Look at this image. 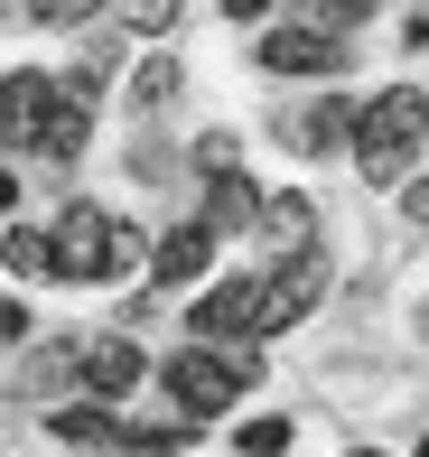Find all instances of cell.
Wrapping results in <instances>:
<instances>
[{
	"instance_id": "27",
	"label": "cell",
	"mask_w": 429,
	"mask_h": 457,
	"mask_svg": "<svg viewBox=\"0 0 429 457\" xmlns=\"http://www.w3.org/2000/svg\"><path fill=\"white\" fill-rule=\"evenodd\" d=\"M420 457H429V439H420Z\"/></svg>"
},
{
	"instance_id": "25",
	"label": "cell",
	"mask_w": 429,
	"mask_h": 457,
	"mask_svg": "<svg viewBox=\"0 0 429 457\" xmlns=\"http://www.w3.org/2000/svg\"><path fill=\"white\" fill-rule=\"evenodd\" d=\"M0 215H10V169H0Z\"/></svg>"
},
{
	"instance_id": "23",
	"label": "cell",
	"mask_w": 429,
	"mask_h": 457,
	"mask_svg": "<svg viewBox=\"0 0 429 457\" xmlns=\"http://www.w3.org/2000/svg\"><path fill=\"white\" fill-rule=\"evenodd\" d=\"M401 215H411V224H429V178H411V187H401Z\"/></svg>"
},
{
	"instance_id": "6",
	"label": "cell",
	"mask_w": 429,
	"mask_h": 457,
	"mask_svg": "<svg viewBox=\"0 0 429 457\" xmlns=\"http://www.w3.org/2000/svg\"><path fill=\"white\" fill-rule=\"evenodd\" d=\"M345 66V37H326V29H261V75H336Z\"/></svg>"
},
{
	"instance_id": "7",
	"label": "cell",
	"mask_w": 429,
	"mask_h": 457,
	"mask_svg": "<svg viewBox=\"0 0 429 457\" xmlns=\"http://www.w3.org/2000/svg\"><path fill=\"white\" fill-rule=\"evenodd\" d=\"M318 289H326V262H318V253L280 262V280H261V337H271V327H299V318L318 308Z\"/></svg>"
},
{
	"instance_id": "2",
	"label": "cell",
	"mask_w": 429,
	"mask_h": 457,
	"mask_svg": "<svg viewBox=\"0 0 429 457\" xmlns=\"http://www.w3.org/2000/svg\"><path fill=\"white\" fill-rule=\"evenodd\" d=\"M420 131H429V103L411 85H392V94H374L355 112V159H364V178H401L420 159Z\"/></svg>"
},
{
	"instance_id": "5",
	"label": "cell",
	"mask_w": 429,
	"mask_h": 457,
	"mask_svg": "<svg viewBox=\"0 0 429 457\" xmlns=\"http://www.w3.org/2000/svg\"><path fill=\"white\" fill-rule=\"evenodd\" d=\"M261 337V280H215L196 299V345H252Z\"/></svg>"
},
{
	"instance_id": "11",
	"label": "cell",
	"mask_w": 429,
	"mask_h": 457,
	"mask_svg": "<svg viewBox=\"0 0 429 457\" xmlns=\"http://www.w3.org/2000/svg\"><path fill=\"white\" fill-rule=\"evenodd\" d=\"M252 224H261V243H271L280 262H299V253H309V234H318V205H309V196H271Z\"/></svg>"
},
{
	"instance_id": "4",
	"label": "cell",
	"mask_w": 429,
	"mask_h": 457,
	"mask_svg": "<svg viewBox=\"0 0 429 457\" xmlns=\"http://www.w3.org/2000/svg\"><path fill=\"white\" fill-rule=\"evenodd\" d=\"M85 131H94V75H56V94H47V112H37L29 150L47 159V169H66V159L85 150Z\"/></svg>"
},
{
	"instance_id": "12",
	"label": "cell",
	"mask_w": 429,
	"mask_h": 457,
	"mask_svg": "<svg viewBox=\"0 0 429 457\" xmlns=\"http://www.w3.org/2000/svg\"><path fill=\"white\" fill-rule=\"evenodd\" d=\"M252 215H261V196H252V187H243L234 169H224V178L206 187V215H196V224H206V234H243Z\"/></svg>"
},
{
	"instance_id": "1",
	"label": "cell",
	"mask_w": 429,
	"mask_h": 457,
	"mask_svg": "<svg viewBox=\"0 0 429 457\" xmlns=\"http://www.w3.org/2000/svg\"><path fill=\"white\" fill-rule=\"evenodd\" d=\"M47 253H56V280H112V271L140 262V234L112 224L103 205H66V215L47 224Z\"/></svg>"
},
{
	"instance_id": "13",
	"label": "cell",
	"mask_w": 429,
	"mask_h": 457,
	"mask_svg": "<svg viewBox=\"0 0 429 457\" xmlns=\"http://www.w3.org/2000/svg\"><path fill=\"white\" fill-rule=\"evenodd\" d=\"M0 262H10L19 280H56V253H47L37 224H10V234H0Z\"/></svg>"
},
{
	"instance_id": "17",
	"label": "cell",
	"mask_w": 429,
	"mask_h": 457,
	"mask_svg": "<svg viewBox=\"0 0 429 457\" xmlns=\"http://www.w3.org/2000/svg\"><path fill=\"white\" fill-rule=\"evenodd\" d=\"M234 448H243V457H280V448H290V420H280V411H271V420H243Z\"/></svg>"
},
{
	"instance_id": "16",
	"label": "cell",
	"mask_w": 429,
	"mask_h": 457,
	"mask_svg": "<svg viewBox=\"0 0 429 457\" xmlns=\"http://www.w3.org/2000/svg\"><path fill=\"white\" fill-rule=\"evenodd\" d=\"M121 10V29H140V37H169L177 29V0H112Z\"/></svg>"
},
{
	"instance_id": "18",
	"label": "cell",
	"mask_w": 429,
	"mask_h": 457,
	"mask_svg": "<svg viewBox=\"0 0 429 457\" xmlns=\"http://www.w3.org/2000/svg\"><path fill=\"white\" fill-rule=\"evenodd\" d=\"M169 94H177V66H169V56H150V66L131 75V103H150V112H159Z\"/></svg>"
},
{
	"instance_id": "15",
	"label": "cell",
	"mask_w": 429,
	"mask_h": 457,
	"mask_svg": "<svg viewBox=\"0 0 429 457\" xmlns=\"http://www.w3.org/2000/svg\"><path fill=\"white\" fill-rule=\"evenodd\" d=\"M299 140H309V150H336V140H355V112H345V103H318V112L299 121Z\"/></svg>"
},
{
	"instance_id": "9",
	"label": "cell",
	"mask_w": 429,
	"mask_h": 457,
	"mask_svg": "<svg viewBox=\"0 0 429 457\" xmlns=\"http://www.w3.org/2000/svg\"><path fill=\"white\" fill-rule=\"evenodd\" d=\"M47 94H56V75H0V150H29L37 140Z\"/></svg>"
},
{
	"instance_id": "26",
	"label": "cell",
	"mask_w": 429,
	"mask_h": 457,
	"mask_svg": "<svg viewBox=\"0 0 429 457\" xmlns=\"http://www.w3.org/2000/svg\"><path fill=\"white\" fill-rule=\"evenodd\" d=\"M355 457H374V448H355Z\"/></svg>"
},
{
	"instance_id": "22",
	"label": "cell",
	"mask_w": 429,
	"mask_h": 457,
	"mask_svg": "<svg viewBox=\"0 0 429 457\" xmlns=\"http://www.w3.org/2000/svg\"><path fill=\"white\" fill-rule=\"evenodd\" d=\"M121 457H177V429H121Z\"/></svg>"
},
{
	"instance_id": "21",
	"label": "cell",
	"mask_w": 429,
	"mask_h": 457,
	"mask_svg": "<svg viewBox=\"0 0 429 457\" xmlns=\"http://www.w3.org/2000/svg\"><path fill=\"white\" fill-rule=\"evenodd\" d=\"M47 29H75V19H94V10H112V0H29Z\"/></svg>"
},
{
	"instance_id": "10",
	"label": "cell",
	"mask_w": 429,
	"mask_h": 457,
	"mask_svg": "<svg viewBox=\"0 0 429 457\" xmlns=\"http://www.w3.org/2000/svg\"><path fill=\"white\" fill-rule=\"evenodd\" d=\"M206 262H215V234L187 215V224H177V234L150 253V280H159V289H187V280H206Z\"/></svg>"
},
{
	"instance_id": "3",
	"label": "cell",
	"mask_w": 429,
	"mask_h": 457,
	"mask_svg": "<svg viewBox=\"0 0 429 457\" xmlns=\"http://www.w3.org/2000/svg\"><path fill=\"white\" fill-rule=\"evenodd\" d=\"M169 392L187 420H224L252 392V355L243 345H187V355H169Z\"/></svg>"
},
{
	"instance_id": "20",
	"label": "cell",
	"mask_w": 429,
	"mask_h": 457,
	"mask_svg": "<svg viewBox=\"0 0 429 457\" xmlns=\"http://www.w3.org/2000/svg\"><path fill=\"white\" fill-rule=\"evenodd\" d=\"M66 373H75V345H47V355L29 364V392H56V383H66Z\"/></svg>"
},
{
	"instance_id": "24",
	"label": "cell",
	"mask_w": 429,
	"mask_h": 457,
	"mask_svg": "<svg viewBox=\"0 0 429 457\" xmlns=\"http://www.w3.org/2000/svg\"><path fill=\"white\" fill-rule=\"evenodd\" d=\"M261 10H271V0H224V19H261Z\"/></svg>"
},
{
	"instance_id": "8",
	"label": "cell",
	"mask_w": 429,
	"mask_h": 457,
	"mask_svg": "<svg viewBox=\"0 0 429 457\" xmlns=\"http://www.w3.org/2000/svg\"><path fill=\"white\" fill-rule=\"evenodd\" d=\"M140 373H150V364H140V345H131V337H94V345H75V383L103 392V402H121Z\"/></svg>"
},
{
	"instance_id": "19",
	"label": "cell",
	"mask_w": 429,
	"mask_h": 457,
	"mask_svg": "<svg viewBox=\"0 0 429 457\" xmlns=\"http://www.w3.org/2000/svg\"><path fill=\"white\" fill-rule=\"evenodd\" d=\"M299 10H318V29H326V37H345L355 19H374V0H299Z\"/></svg>"
},
{
	"instance_id": "14",
	"label": "cell",
	"mask_w": 429,
	"mask_h": 457,
	"mask_svg": "<svg viewBox=\"0 0 429 457\" xmlns=\"http://www.w3.org/2000/svg\"><path fill=\"white\" fill-rule=\"evenodd\" d=\"M56 439H75V448H121V420L112 411H94V402H75V411H56Z\"/></svg>"
}]
</instances>
